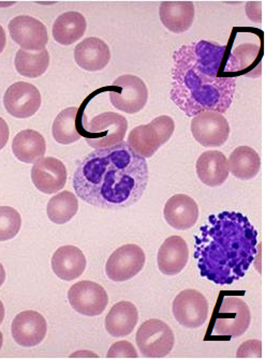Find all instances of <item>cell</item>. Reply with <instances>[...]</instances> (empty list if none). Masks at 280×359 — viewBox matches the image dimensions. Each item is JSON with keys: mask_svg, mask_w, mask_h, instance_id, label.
<instances>
[{"mask_svg": "<svg viewBox=\"0 0 280 359\" xmlns=\"http://www.w3.org/2000/svg\"><path fill=\"white\" fill-rule=\"evenodd\" d=\"M171 74L170 97L187 116L208 111L222 114L232 104L236 78L227 46L206 40L180 46Z\"/></svg>", "mask_w": 280, "mask_h": 359, "instance_id": "obj_1", "label": "cell"}, {"mask_svg": "<svg viewBox=\"0 0 280 359\" xmlns=\"http://www.w3.org/2000/svg\"><path fill=\"white\" fill-rule=\"evenodd\" d=\"M148 180L147 162L123 141L87 155L76 166L73 188L91 206L119 210L142 198Z\"/></svg>", "mask_w": 280, "mask_h": 359, "instance_id": "obj_2", "label": "cell"}, {"mask_svg": "<svg viewBox=\"0 0 280 359\" xmlns=\"http://www.w3.org/2000/svg\"><path fill=\"white\" fill-rule=\"evenodd\" d=\"M257 245V230L244 215H211L196 235L194 257L201 277L219 285H232L251 269Z\"/></svg>", "mask_w": 280, "mask_h": 359, "instance_id": "obj_3", "label": "cell"}, {"mask_svg": "<svg viewBox=\"0 0 280 359\" xmlns=\"http://www.w3.org/2000/svg\"><path fill=\"white\" fill-rule=\"evenodd\" d=\"M251 313L248 305L239 296H220L215 308L211 327L216 336L239 338L251 326Z\"/></svg>", "mask_w": 280, "mask_h": 359, "instance_id": "obj_4", "label": "cell"}, {"mask_svg": "<svg viewBox=\"0 0 280 359\" xmlns=\"http://www.w3.org/2000/svg\"><path fill=\"white\" fill-rule=\"evenodd\" d=\"M127 129L126 117L113 111H105L91 121L85 118L83 137L93 149H105L121 143Z\"/></svg>", "mask_w": 280, "mask_h": 359, "instance_id": "obj_5", "label": "cell"}, {"mask_svg": "<svg viewBox=\"0 0 280 359\" xmlns=\"http://www.w3.org/2000/svg\"><path fill=\"white\" fill-rule=\"evenodd\" d=\"M175 130L173 118L166 115L156 117L147 125L138 126L130 132L128 145L140 157L152 158L171 139Z\"/></svg>", "mask_w": 280, "mask_h": 359, "instance_id": "obj_6", "label": "cell"}, {"mask_svg": "<svg viewBox=\"0 0 280 359\" xmlns=\"http://www.w3.org/2000/svg\"><path fill=\"white\" fill-rule=\"evenodd\" d=\"M138 348L144 357L162 358L173 350V330L164 320L151 318L140 326L135 336Z\"/></svg>", "mask_w": 280, "mask_h": 359, "instance_id": "obj_7", "label": "cell"}, {"mask_svg": "<svg viewBox=\"0 0 280 359\" xmlns=\"http://www.w3.org/2000/svg\"><path fill=\"white\" fill-rule=\"evenodd\" d=\"M148 100V89L143 80L135 75H121L109 88V101L119 111L137 114Z\"/></svg>", "mask_w": 280, "mask_h": 359, "instance_id": "obj_8", "label": "cell"}, {"mask_svg": "<svg viewBox=\"0 0 280 359\" xmlns=\"http://www.w3.org/2000/svg\"><path fill=\"white\" fill-rule=\"evenodd\" d=\"M145 261V252L140 245H124L112 253L105 265V271L112 281H128L141 273Z\"/></svg>", "mask_w": 280, "mask_h": 359, "instance_id": "obj_9", "label": "cell"}, {"mask_svg": "<svg viewBox=\"0 0 280 359\" xmlns=\"http://www.w3.org/2000/svg\"><path fill=\"white\" fill-rule=\"evenodd\" d=\"M208 299L201 292L187 289L180 292L173 300L174 318L185 328H200L208 318Z\"/></svg>", "mask_w": 280, "mask_h": 359, "instance_id": "obj_10", "label": "cell"}, {"mask_svg": "<svg viewBox=\"0 0 280 359\" xmlns=\"http://www.w3.org/2000/svg\"><path fill=\"white\" fill-rule=\"evenodd\" d=\"M68 300L78 313L93 318L103 313L109 304V296L105 287L96 282L83 280L70 287Z\"/></svg>", "mask_w": 280, "mask_h": 359, "instance_id": "obj_11", "label": "cell"}, {"mask_svg": "<svg viewBox=\"0 0 280 359\" xmlns=\"http://www.w3.org/2000/svg\"><path fill=\"white\" fill-rule=\"evenodd\" d=\"M192 133L203 147H219L228 141L230 125L220 113L202 111L192 119Z\"/></svg>", "mask_w": 280, "mask_h": 359, "instance_id": "obj_12", "label": "cell"}, {"mask_svg": "<svg viewBox=\"0 0 280 359\" xmlns=\"http://www.w3.org/2000/svg\"><path fill=\"white\" fill-rule=\"evenodd\" d=\"M39 89L26 82L12 84L4 96V104L8 113L15 118L25 119L34 116L41 107Z\"/></svg>", "mask_w": 280, "mask_h": 359, "instance_id": "obj_13", "label": "cell"}, {"mask_svg": "<svg viewBox=\"0 0 280 359\" xmlns=\"http://www.w3.org/2000/svg\"><path fill=\"white\" fill-rule=\"evenodd\" d=\"M8 28L12 40L23 50H46L48 29L39 20L29 15H18L10 21Z\"/></svg>", "mask_w": 280, "mask_h": 359, "instance_id": "obj_14", "label": "cell"}, {"mask_svg": "<svg viewBox=\"0 0 280 359\" xmlns=\"http://www.w3.org/2000/svg\"><path fill=\"white\" fill-rule=\"evenodd\" d=\"M11 332L14 341L18 346L32 348L44 341L48 332V324L39 312L27 310L14 318Z\"/></svg>", "mask_w": 280, "mask_h": 359, "instance_id": "obj_15", "label": "cell"}, {"mask_svg": "<svg viewBox=\"0 0 280 359\" xmlns=\"http://www.w3.org/2000/svg\"><path fill=\"white\" fill-rule=\"evenodd\" d=\"M67 168L58 158H42L32 168V180L36 189L44 194L60 192L67 182Z\"/></svg>", "mask_w": 280, "mask_h": 359, "instance_id": "obj_16", "label": "cell"}, {"mask_svg": "<svg viewBox=\"0 0 280 359\" xmlns=\"http://www.w3.org/2000/svg\"><path fill=\"white\" fill-rule=\"evenodd\" d=\"M199 215L198 204L187 194H175L164 205V219L175 230H189L198 222Z\"/></svg>", "mask_w": 280, "mask_h": 359, "instance_id": "obj_17", "label": "cell"}, {"mask_svg": "<svg viewBox=\"0 0 280 359\" xmlns=\"http://www.w3.org/2000/svg\"><path fill=\"white\" fill-rule=\"evenodd\" d=\"M189 259V249L182 237L170 236L166 238L158 251V269L164 275H178L186 267Z\"/></svg>", "mask_w": 280, "mask_h": 359, "instance_id": "obj_18", "label": "cell"}, {"mask_svg": "<svg viewBox=\"0 0 280 359\" xmlns=\"http://www.w3.org/2000/svg\"><path fill=\"white\" fill-rule=\"evenodd\" d=\"M52 269L64 281L78 279L86 269L84 253L76 245H62L53 255Z\"/></svg>", "mask_w": 280, "mask_h": 359, "instance_id": "obj_19", "label": "cell"}, {"mask_svg": "<svg viewBox=\"0 0 280 359\" xmlns=\"http://www.w3.org/2000/svg\"><path fill=\"white\" fill-rule=\"evenodd\" d=\"M76 65L89 72L103 70L111 60L109 46L103 40L91 36L74 48Z\"/></svg>", "mask_w": 280, "mask_h": 359, "instance_id": "obj_20", "label": "cell"}, {"mask_svg": "<svg viewBox=\"0 0 280 359\" xmlns=\"http://www.w3.org/2000/svg\"><path fill=\"white\" fill-rule=\"evenodd\" d=\"M82 109L68 107L60 111L53 123L52 135L62 145L76 143L83 137V125L86 118Z\"/></svg>", "mask_w": 280, "mask_h": 359, "instance_id": "obj_21", "label": "cell"}, {"mask_svg": "<svg viewBox=\"0 0 280 359\" xmlns=\"http://www.w3.org/2000/svg\"><path fill=\"white\" fill-rule=\"evenodd\" d=\"M196 170L199 180L208 187L225 184L230 173L226 156L217 150L203 153L196 161Z\"/></svg>", "mask_w": 280, "mask_h": 359, "instance_id": "obj_22", "label": "cell"}, {"mask_svg": "<svg viewBox=\"0 0 280 359\" xmlns=\"http://www.w3.org/2000/svg\"><path fill=\"white\" fill-rule=\"evenodd\" d=\"M160 21L174 34H182L192 26L194 5L192 1H164L160 4Z\"/></svg>", "mask_w": 280, "mask_h": 359, "instance_id": "obj_23", "label": "cell"}, {"mask_svg": "<svg viewBox=\"0 0 280 359\" xmlns=\"http://www.w3.org/2000/svg\"><path fill=\"white\" fill-rule=\"evenodd\" d=\"M139 312L137 307L130 302H119L115 304L105 318V330L115 338L128 336L137 326Z\"/></svg>", "mask_w": 280, "mask_h": 359, "instance_id": "obj_24", "label": "cell"}, {"mask_svg": "<svg viewBox=\"0 0 280 359\" xmlns=\"http://www.w3.org/2000/svg\"><path fill=\"white\" fill-rule=\"evenodd\" d=\"M12 150L16 159L23 163L34 164L46 155V139L36 130H23L14 137Z\"/></svg>", "mask_w": 280, "mask_h": 359, "instance_id": "obj_25", "label": "cell"}, {"mask_svg": "<svg viewBox=\"0 0 280 359\" xmlns=\"http://www.w3.org/2000/svg\"><path fill=\"white\" fill-rule=\"evenodd\" d=\"M87 23L84 16L76 11L66 12L58 16L53 25L55 41L62 46H71L84 36Z\"/></svg>", "mask_w": 280, "mask_h": 359, "instance_id": "obj_26", "label": "cell"}, {"mask_svg": "<svg viewBox=\"0 0 280 359\" xmlns=\"http://www.w3.org/2000/svg\"><path fill=\"white\" fill-rule=\"evenodd\" d=\"M262 52L255 44L244 43L230 52L232 71L236 75H246L248 78H259L261 75Z\"/></svg>", "mask_w": 280, "mask_h": 359, "instance_id": "obj_27", "label": "cell"}, {"mask_svg": "<svg viewBox=\"0 0 280 359\" xmlns=\"http://www.w3.org/2000/svg\"><path fill=\"white\" fill-rule=\"evenodd\" d=\"M229 171L241 180H251L259 174L261 158L249 146H239L231 153L228 160Z\"/></svg>", "mask_w": 280, "mask_h": 359, "instance_id": "obj_28", "label": "cell"}, {"mask_svg": "<svg viewBox=\"0 0 280 359\" xmlns=\"http://www.w3.org/2000/svg\"><path fill=\"white\" fill-rule=\"evenodd\" d=\"M14 64L16 71L25 78H39L50 66V54L46 48L34 52L21 48L16 53Z\"/></svg>", "mask_w": 280, "mask_h": 359, "instance_id": "obj_29", "label": "cell"}, {"mask_svg": "<svg viewBox=\"0 0 280 359\" xmlns=\"http://www.w3.org/2000/svg\"><path fill=\"white\" fill-rule=\"evenodd\" d=\"M79 201L74 194L62 191L51 198L46 207L48 219L55 224H65L76 216Z\"/></svg>", "mask_w": 280, "mask_h": 359, "instance_id": "obj_30", "label": "cell"}, {"mask_svg": "<svg viewBox=\"0 0 280 359\" xmlns=\"http://www.w3.org/2000/svg\"><path fill=\"white\" fill-rule=\"evenodd\" d=\"M22 218L13 207L0 206V241L14 238L21 231Z\"/></svg>", "mask_w": 280, "mask_h": 359, "instance_id": "obj_31", "label": "cell"}, {"mask_svg": "<svg viewBox=\"0 0 280 359\" xmlns=\"http://www.w3.org/2000/svg\"><path fill=\"white\" fill-rule=\"evenodd\" d=\"M107 358H137L135 346L128 341H119L109 348Z\"/></svg>", "mask_w": 280, "mask_h": 359, "instance_id": "obj_32", "label": "cell"}, {"mask_svg": "<svg viewBox=\"0 0 280 359\" xmlns=\"http://www.w3.org/2000/svg\"><path fill=\"white\" fill-rule=\"evenodd\" d=\"M262 342L260 340H249L244 342L237 350V358H260L262 356Z\"/></svg>", "mask_w": 280, "mask_h": 359, "instance_id": "obj_33", "label": "cell"}, {"mask_svg": "<svg viewBox=\"0 0 280 359\" xmlns=\"http://www.w3.org/2000/svg\"><path fill=\"white\" fill-rule=\"evenodd\" d=\"M10 137V130L5 119L0 117V150L7 145Z\"/></svg>", "mask_w": 280, "mask_h": 359, "instance_id": "obj_34", "label": "cell"}, {"mask_svg": "<svg viewBox=\"0 0 280 359\" xmlns=\"http://www.w3.org/2000/svg\"><path fill=\"white\" fill-rule=\"evenodd\" d=\"M6 43H7V36H6L5 29L0 25V54L5 50Z\"/></svg>", "mask_w": 280, "mask_h": 359, "instance_id": "obj_35", "label": "cell"}, {"mask_svg": "<svg viewBox=\"0 0 280 359\" xmlns=\"http://www.w3.org/2000/svg\"><path fill=\"white\" fill-rule=\"evenodd\" d=\"M6 281V271L3 264L0 263V287L5 283Z\"/></svg>", "mask_w": 280, "mask_h": 359, "instance_id": "obj_36", "label": "cell"}, {"mask_svg": "<svg viewBox=\"0 0 280 359\" xmlns=\"http://www.w3.org/2000/svg\"><path fill=\"white\" fill-rule=\"evenodd\" d=\"M4 318H5V306H4L3 302L0 300V325L3 323Z\"/></svg>", "mask_w": 280, "mask_h": 359, "instance_id": "obj_37", "label": "cell"}, {"mask_svg": "<svg viewBox=\"0 0 280 359\" xmlns=\"http://www.w3.org/2000/svg\"><path fill=\"white\" fill-rule=\"evenodd\" d=\"M3 344H4V336H3V334H1V332H0V350H1V348H3Z\"/></svg>", "mask_w": 280, "mask_h": 359, "instance_id": "obj_38", "label": "cell"}]
</instances>
